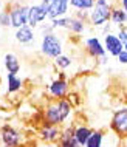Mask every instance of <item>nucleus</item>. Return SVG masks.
<instances>
[{"instance_id": "obj_14", "label": "nucleus", "mask_w": 127, "mask_h": 147, "mask_svg": "<svg viewBox=\"0 0 127 147\" xmlns=\"http://www.w3.org/2000/svg\"><path fill=\"white\" fill-rule=\"evenodd\" d=\"M16 40H17L19 43H23V45H28V43H31L34 40V31L31 26H22V28L16 30V34H14Z\"/></svg>"}, {"instance_id": "obj_20", "label": "nucleus", "mask_w": 127, "mask_h": 147, "mask_svg": "<svg viewBox=\"0 0 127 147\" xmlns=\"http://www.w3.org/2000/svg\"><path fill=\"white\" fill-rule=\"evenodd\" d=\"M110 22L116 23V25H124L127 22V14L124 9H120V8H113L112 9V16H110Z\"/></svg>"}, {"instance_id": "obj_18", "label": "nucleus", "mask_w": 127, "mask_h": 147, "mask_svg": "<svg viewBox=\"0 0 127 147\" xmlns=\"http://www.w3.org/2000/svg\"><path fill=\"white\" fill-rule=\"evenodd\" d=\"M104 138H105V133L102 130H93L92 136L88 138L85 147H102L104 144Z\"/></svg>"}, {"instance_id": "obj_15", "label": "nucleus", "mask_w": 127, "mask_h": 147, "mask_svg": "<svg viewBox=\"0 0 127 147\" xmlns=\"http://www.w3.org/2000/svg\"><path fill=\"white\" fill-rule=\"evenodd\" d=\"M3 65H5L8 74H17L19 71H20V61H19V57L13 53L5 54V57H3Z\"/></svg>"}, {"instance_id": "obj_8", "label": "nucleus", "mask_w": 127, "mask_h": 147, "mask_svg": "<svg viewBox=\"0 0 127 147\" xmlns=\"http://www.w3.org/2000/svg\"><path fill=\"white\" fill-rule=\"evenodd\" d=\"M68 91H70V85L63 76H59L57 79H54V81L48 85V93H50V96H53L54 99H63L68 94Z\"/></svg>"}, {"instance_id": "obj_12", "label": "nucleus", "mask_w": 127, "mask_h": 147, "mask_svg": "<svg viewBox=\"0 0 127 147\" xmlns=\"http://www.w3.org/2000/svg\"><path fill=\"white\" fill-rule=\"evenodd\" d=\"M85 47H87V51H88V54L92 56L93 59H101L105 56V47L104 43L99 40L98 37H88L85 40Z\"/></svg>"}, {"instance_id": "obj_29", "label": "nucleus", "mask_w": 127, "mask_h": 147, "mask_svg": "<svg viewBox=\"0 0 127 147\" xmlns=\"http://www.w3.org/2000/svg\"><path fill=\"white\" fill-rule=\"evenodd\" d=\"M124 50H126V51H127V42H126V43H124Z\"/></svg>"}, {"instance_id": "obj_11", "label": "nucleus", "mask_w": 127, "mask_h": 147, "mask_svg": "<svg viewBox=\"0 0 127 147\" xmlns=\"http://www.w3.org/2000/svg\"><path fill=\"white\" fill-rule=\"evenodd\" d=\"M45 19H48V14H47V11L43 9V6L41 5V3L30 6V9H28V22H26L28 26L34 28V26H37L39 23H42Z\"/></svg>"}, {"instance_id": "obj_19", "label": "nucleus", "mask_w": 127, "mask_h": 147, "mask_svg": "<svg viewBox=\"0 0 127 147\" xmlns=\"http://www.w3.org/2000/svg\"><path fill=\"white\" fill-rule=\"evenodd\" d=\"M96 0H70V6L78 11H90L95 6Z\"/></svg>"}, {"instance_id": "obj_13", "label": "nucleus", "mask_w": 127, "mask_h": 147, "mask_svg": "<svg viewBox=\"0 0 127 147\" xmlns=\"http://www.w3.org/2000/svg\"><path fill=\"white\" fill-rule=\"evenodd\" d=\"M59 147H81L74 136V127H65L59 138Z\"/></svg>"}, {"instance_id": "obj_4", "label": "nucleus", "mask_w": 127, "mask_h": 147, "mask_svg": "<svg viewBox=\"0 0 127 147\" xmlns=\"http://www.w3.org/2000/svg\"><path fill=\"white\" fill-rule=\"evenodd\" d=\"M41 5L47 11L48 19H59L68 13L70 0H41Z\"/></svg>"}, {"instance_id": "obj_6", "label": "nucleus", "mask_w": 127, "mask_h": 147, "mask_svg": "<svg viewBox=\"0 0 127 147\" xmlns=\"http://www.w3.org/2000/svg\"><path fill=\"white\" fill-rule=\"evenodd\" d=\"M110 129L113 130L118 136H127V105L120 107L113 113L112 121H110Z\"/></svg>"}, {"instance_id": "obj_9", "label": "nucleus", "mask_w": 127, "mask_h": 147, "mask_svg": "<svg viewBox=\"0 0 127 147\" xmlns=\"http://www.w3.org/2000/svg\"><path fill=\"white\" fill-rule=\"evenodd\" d=\"M62 130L59 129V125H51V124H43L39 130V136L41 140L45 142V144H54V142H59V138H61Z\"/></svg>"}, {"instance_id": "obj_24", "label": "nucleus", "mask_w": 127, "mask_h": 147, "mask_svg": "<svg viewBox=\"0 0 127 147\" xmlns=\"http://www.w3.org/2000/svg\"><path fill=\"white\" fill-rule=\"evenodd\" d=\"M116 59H118V62H120V63H122V65H127V51L124 50Z\"/></svg>"}, {"instance_id": "obj_26", "label": "nucleus", "mask_w": 127, "mask_h": 147, "mask_svg": "<svg viewBox=\"0 0 127 147\" xmlns=\"http://www.w3.org/2000/svg\"><path fill=\"white\" fill-rule=\"evenodd\" d=\"M121 5H122V9H124L126 14H127V0H121Z\"/></svg>"}, {"instance_id": "obj_1", "label": "nucleus", "mask_w": 127, "mask_h": 147, "mask_svg": "<svg viewBox=\"0 0 127 147\" xmlns=\"http://www.w3.org/2000/svg\"><path fill=\"white\" fill-rule=\"evenodd\" d=\"M71 112H73V104L68 99H56L47 105L45 112H43V118H45L47 124L62 125L70 118Z\"/></svg>"}, {"instance_id": "obj_27", "label": "nucleus", "mask_w": 127, "mask_h": 147, "mask_svg": "<svg viewBox=\"0 0 127 147\" xmlns=\"http://www.w3.org/2000/svg\"><path fill=\"white\" fill-rule=\"evenodd\" d=\"M122 147H127V136L122 138Z\"/></svg>"}, {"instance_id": "obj_25", "label": "nucleus", "mask_w": 127, "mask_h": 147, "mask_svg": "<svg viewBox=\"0 0 127 147\" xmlns=\"http://www.w3.org/2000/svg\"><path fill=\"white\" fill-rule=\"evenodd\" d=\"M116 36L120 37V40H121L122 43H126V42H127V31H126V30H120Z\"/></svg>"}, {"instance_id": "obj_22", "label": "nucleus", "mask_w": 127, "mask_h": 147, "mask_svg": "<svg viewBox=\"0 0 127 147\" xmlns=\"http://www.w3.org/2000/svg\"><path fill=\"white\" fill-rule=\"evenodd\" d=\"M54 65H56L57 68H61V70H65V68H68V67L71 65V57L65 56V54H61L59 57H56V59H54Z\"/></svg>"}, {"instance_id": "obj_7", "label": "nucleus", "mask_w": 127, "mask_h": 147, "mask_svg": "<svg viewBox=\"0 0 127 147\" xmlns=\"http://www.w3.org/2000/svg\"><path fill=\"white\" fill-rule=\"evenodd\" d=\"M28 9L30 6L26 5H14L9 9V16H11V26L16 30L26 26L28 22Z\"/></svg>"}, {"instance_id": "obj_16", "label": "nucleus", "mask_w": 127, "mask_h": 147, "mask_svg": "<svg viewBox=\"0 0 127 147\" xmlns=\"http://www.w3.org/2000/svg\"><path fill=\"white\" fill-rule=\"evenodd\" d=\"M92 133H93V129H90L88 125L81 124V125L74 127V136H76V140H78V142H79L81 147H85L88 138L92 136Z\"/></svg>"}, {"instance_id": "obj_17", "label": "nucleus", "mask_w": 127, "mask_h": 147, "mask_svg": "<svg viewBox=\"0 0 127 147\" xmlns=\"http://www.w3.org/2000/svg\"><path fill=\"white\" fill-rule=\"evenodd\" d=\"M22 85H23V82L17 74H8L6 76V91L9 94H14L17 91H20Z\"/></svg>"}, {"instance_id": "obj_5", "label": "nucleus", "mask_w": 127, "mask_h": 147, "mask_svg": "<svg viewBox=\"0 0 127 147\" xmlns=\"http://www.w3.org/2000/svg\"><path fill=\"white\" fill-rule=\"evenodd\" d=\"M0 141L5 147H20L23 142V135L13 125H3L0 130Z\"/></svg>"}, {"instance_id": "obj_30", "label": "nucleus", "mask_w": 127, "mask_h": 147, "mask_svg": "<svg viewBox=\"0 0 127 147\" xmlns=\"http://www.w3.org/2000/svg\"><path fill=\"white\" fill-rule=\"evenodd\" d=\"M2 5H3V3H2V0H0V8H2Z\"/></svg>"}, {"instance_id": "obj_28", "label": "nucleus", "mask_w": 127, "mask_h": 147, "mask_svg": "<svg viewBox=\"0 0 127 147\" xmlns=\"http://www.w3.org/2000/svg\"><path fill=\"white\" fill-rule=\"evenodd\" d=\"M41 147H59V146H56V144H43Z\"/></svg>"}, {"instance_id": "obj_3", "label": "nucleus", "mask_w": 127, "mask_h": 147, "mask_svg": "<svg viewBox=\"0 0 127 147\" xmlns=\"http://www.w3.org/2000/svg\"><path fill=\"white\" fill-rule=\"evenodd\" d=\"M41 51L47 57H51V59L59 57L63 51V45H62L61 37H57L54 33L43 34L42 42H41Z\"/></svg>"}, {"instance_id": "obj_21", "label": "nucleus", "mask_w": 127, "mask_h": 147, "mask_svg": "<svg viewBox=\"0 0 127 147\" xmlns=\"http://www.w3.org/2000/svg\"><path fill=\"white\" fill-rule=\"evenodd\" d=\"M68 30L71 31V33H74V34H81V33H84V30H85L84 20H81V19H78V17H70Z\"/></svg>"}, {"instance_id": "obj_23", "label": "nucleus", "mask_w": 127, "mask_h": 147, "mask_svg": "<svg viewBox=\"0 0 127 147\" xmlns=\"http://www.w3.org/2000/svg\"><path fill=\"white\" fill-rule=\"evenodd\" d=\"M0 26H3V28L11 26V16H9V11H0Z\"/></svg>"}, {"instance_id": "obj_10", "label": "nucleus", "mask_w": 127, "mask_h": 147, "mask_svg": "<svg viewBox=\"0 0 127 147\" xmlns=\"http://www.w3.org/2000/svg\"><path fill=\"white\" fill-rule=\"evenodd\" d=\"M104 47L107 53L113 57H118L124 51V43L120 40V37L116 34H112V33L104 36Z\"/></svg>"}, {"instance_id": "obj_2", "label": "nucleus", "mask_w": 127, "mask_h": 147, "mask_svg": "<svg viewBox=\"0 0 127 147\" xmlns=\"http://www.w3.org/2000/svg\"><path fill=\"white\" fill-rule=\"evenodd\" d=\"M112 16V6L109 0H96L95 6L88 11V19L95 26H102L110 20Z\"/></svg>"}]
</instances>
